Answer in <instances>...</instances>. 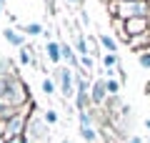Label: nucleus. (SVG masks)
<instances>
[{
	"instance_id": "0eeeda50",
	"label": "nucleus",
	"mask_w": 150,
	"mask_h": 143,
	"mask_svg": "<svg viewBox=\"0 0 150 143\" xmlns=\"http://www.w3.org/2000/svg\"><path fill=\"white\" fill-rule=\"evenodd\" d=\"M123 23H125V35H128V40L150 30V18H133V20H123Z\"/></svg>"
},
{
	"instance_id": "9b49d317",
	"label": "nucleus",
	"mask_w": 150,
	"mask_h": 143,
	"mask_svg": "<svg viewBox=\"0 0 150 143\" xmlns=\"http://www.w3.org/2000/svg\"><path fill=\"white\" fill-rule=\"evenodd\" d=\"M33 58H35V48L33 45H25L18 50V60H20V65H33Z\"/></svg>"
},
{
	"instance_id": "5701e85b",
	"label": "nucleus",
	"mask_w": 150,
	"mask_h": 143,
	"mask_svg": "<svg viewBox=\"0 0 150 143\" xmlns=\"http://www.w3.org/2000/svg\"><path fill=\"white\" fill-rule=\"evenodd\" d=\"M125 143H145V141H143V138H140V136H130V138H128V141H125Z\"/></svg>"
},
{
	"instance_id": "f03ea898",
	"label": "nucleus",
	"mask_w": 150,
	"mask_h": 143,
	"mask_svg": "<svg viewBox=\"0 0 150 143\" xmlns=\"http://www.w3.org/2000/svg\"><path fill=\"white\" fill-rule=\"evenodd\" d=\"M108 13L118 20H133V18H150V3L148 0H133V3H123V0H110L108 3Z\"/></svg>"
},
{
	"instance_id": "4be33fe9",
	"label": "nucleus",
	"mask_w": 150,
	"mask_h": 143,
	"mask_svg": "<svg viewBox=\"0 0 150 143\" xmlns=\"http://www.w3.org/2000/svg\"><path fill=\"white\" fill-rule=\"evenodd\" d=\"M5 143H28L25 136H18V138H5Z\"/></svg>"
},
{
	"instance_id": "7ed1b4c3",
	"label": "nucleus",
	"mask_w": 150,
	"mask_h": 143,
	"mask_svg": "<svg viewBox=\"0 0 150 143\" xmlns=\"http://www.w3.org/2000/svg\"><path fill=\"white\" fill-rule=\"evenodd\" d=\"M53 80L65 101L75 98V70L70 65H58V70H53Z\"/></svg>"
},
{
	"instance_id": "412c9836",
	"label": "nucleus",
	"mask_w": 150,
	"mask_h": 143,
	"mask_svg": "<svg viewBox=\"0 0 150 143\" xmlns=\"http://www.w3.org/2000/svg\"><path fill=\"white\" fill-rule=\"evenodd\" d=\"M78 15H80L83 25H90V15H88V10H85V8H80V10H78Z\"/></svg>"
},
{
	"instance_id": "473e14b6",
	"label": "nucleus",
	"mask_w": 150,
	"mask_h": 143,
	"mask_svg": "<svg viewBox=\"0 0 150 143\" xmlns=\"http://www.w3.org/2000/svg\"><path fill=\"white\" fill-rule=\"evenodd\" d=\"M83 3H85V0H83Z\"/></svg>"
},
{
	"instance_id": "9d476101",
	"label": "nucleus",
	"mask_w": 150,
	"mask_h": 143,
	"mask_svg": "<svg viewBox=\"0 0 150 143\" xmlns=\"http://www.w3.org/2000/svg\"><path fill=\"white\" fill-rule=\"evenodd\" d=\"M98 43L105 48L108 53H115V55H118V40H115L112 35H108V33H100V35H98Z\"/></svg>"
},
{
	"instance_id": "1a4fd4ad",
	"label": "nucleus",
	"mask_w": 150,
	"mask_h": 143,
	"mask_svg": "<svg viewBox=\"0 0 150 143\" xmlns=\"http://www.w3.org/2000/svg\"><path fill=\"white\" fill-rule=\"evenodd\" d=\"M3 38H5V40L10 43L15 50H20V48L28 45V43H25V35H23V33H18L15 28H5V30H3Z\"/></svg>"
},
{
	"instance_id": "bb28decb",
	"label": "nucleus",
	"mask_w": 150,
	"mask_h": 143,
	"mask_svg": "<svg viewBox=\"0 0 150 143\" xmlns=\"http://www.w3.org/2000/svg\"><path fill=\"white\" fill-rule=\"evenodd\" d=\"M145 128H150V118H148V121H145Z\"/></svg>"
},
{
	"instance_id": "2eb2a0df",
	"label": "nucleus",
	"mask_w": 150,
	"mask_h": 143,
	"mask_svg": "<svg viewBox=\"0 0 150 143\" xmlns=\"http://www.w3.org/2000/svg\"><path fill=\"white\" fill-rule=\"evenodd\" d=\"M18 111H20V108H13V106H8V103H0V121H10Z\"/></svg>"
},
{
	"instance_id": "aec40b11",
	"label": "nucleus",
	"mask_w": 150,
	"mask_h": 143,
	"mask_svg": "<svg viewBox=\"0 0 150 143\" xmlns=\"http://www.w3.org/2000/svg\"><path fill=\"white\" fill-rule=\"evenodd\" d=\"M45 123H48V126H55V123H58V111H53V108H50V111H45Z\"/></svg>"
},
{
	"instance_id": "f8f14e48",
	"label": "nucleus",
	"mask_w": 150,
	"mask_h": 143,
	"mask_svg": "<svg viewBox=\"0 0 150 143\" xmlns=\"http://www.w3.org/2000/svg\"><path fill=\"white\" fill-rule=\"evenodd\" d=\"M100 63H103V68H105V70L118 68V65H120V55H115V53H105V55L100 58Z\"/></svg>"
},
{
	"instance_id": "39448f33",
	"label": "nucleus",
	"mask_w": 150,
	"mask_h": 143,
	"mask_svg": "<svg viewBox=\"0 0 150 143\" xmlns=\"http://www.w3.org/2000/svg\"><path fill=\"white\" fill-rule=\"evenodd\" d=\"M33 111H25V108H20V111L15 113V116L10 118V121H5V138H18V136H25V128H28V118H30Z\"/></svg>"
},
{
	"instance_id": "a211bd4d",
	"label": "nucleus",
	"mask_w": 150,
	"mask_h": 143,
	"mask_svg": "<svg viewBox=\"0 0 150 143\" xmlns=\"http://www.w3.org/2000/svg\"><path fill=\"white\" fill-rule=\"evenodd\" d=\"M138 63H140V68H150V48L138 53Z\"/></svg>"
},
{
	"instance_id": "c85d7f7f",
	"label": "nucleus",
	"mask_w": 150,
	"mask_h": 143,
	"mask_svg": "<svg viewBox=\"0 0 150 143\" xmlns=\"http://www.w3.org/2000/svg\"><path fill=\"white\" fill-rule=\"evenodd\" d=\"M60 143H73V141H68V138H65V141H60Z\"/></svg>"
},
{
	"instance_id": "b1692460",
	"label": "nucleus",
	"mask_w": 150,
	"mask_h": 143,
	"mask_svg": "<svg viewBox=\"0 0 150 143\" xmlns=\"http://www.w3.org/2000/svg\"><path fill=\"white\" fill-rule=\"evenodd\" d=\"M0 141H5V121H0Z\"/></svg>"
},
{
	"instance_id": "6ab92c4d",
	"label": "nucleus",
	"mask_w": 150,
	"mask_h": 143,
	"mask_svg": "<svg viewBox=\"0 0 150 143\" xmlns=\"http://www.w3.org/2000/svg\"><path fill=\"white\" fill-rule=\"evenodd\" d=\"M80 68L83 70H93L95 68V58H93V55H83L80 58Z\"/></svg>"
},
{
	"instance_id": "dca6fc26",
	"label": "nucleus",
	"mask_w": 150,
	"mask_h": 143,
	"mask_svg": "<svg viewBox=\"0 0 150 143\" xmlns=\"http://www.w3.org/2000/svg\"><path fill=\"white\" fill-rule=\"evenodd\" d=\"M105 85H108V93L110 95H118L120 88H123V83H120L118 78H105Z\"/></svg>"
},
{
	"instance_id": "2f4dec72",
	"label": "nucleus",
	"mask_w": 150,
	"mask_h": 143,
	"mask_svg": "<svg viewBox=\"0 0 150 143\" xmlns=\"http://www.w3.org/2000/svg\"><path fill=\"white\" fill-rule=\"evenodd\" d=\"M0 143H5V141H0Z\"/></svg>"
},
{
	"instance_id": "ddd939ff",
	"label": "nucleus",
	"mask_w": 150,
	"mask_h": 143,
	"mask_svg": "<svg viewBox=\"0 0 150 143\" xmlns=\"http://www.w3.org/2000/svg\"><path fill=\"white\" fill-rule=\"evenodd\" d=\"M20 30H23V35H33V38H35V35H43L45 28L40 25V23H28V25H23Z\"/></svg>"
},
{
	"instance_id": "a878e982",
	"label": "nucleus",
	"mask_w": 150,
	"mask_h": 143,
	"mask_svg": "<svg viewBox=\"0 0 150 143\" xmlns=\"http://www.w3.org/2000/svg\"><path fill=\"white\" fill-rule=\"evenodd\" d=\"M145 93H148V98H150V80H148V85H145Z\"/></svg>"
},
{
	"instance_id": "f257e3e1",
	"label": "nucleus",
	"mask_w": 150,
	"mask_h": 143,
	"mask_svg": "<svg viewBox=\"0 0 150 143\" xmlns=\"http://www.w3.org/2000/svg\"><path fill=\"white\" fill-rule=\"evenodd\" d=\"M0 103H8L13 108L30 106V93L28 85L23 83V78L13 70V73H0Z\"/></svg>"
},
{
	"instance_id": "423d86ee",
	"label": "nucleus",
	"mask_w": 150,
	"mask_h": 143,
	"mask_svg": "<svg viewBox=\"0 0 150 143\" xmlns=\"http://www.w3.org/2000/svg\"><path fill=\"white\" fill-rule=\"evenodd\" d=\"M110 98V93H108V85H105V78H98L90 83V101L95 108H103L105 106V101Z\"/></svg>"
},
{
	"instance_id": "7c9ffc66",
	"label": "nucleus",
	"mask_w": 150,
	"mask_h": 143,
	"mask_svg": "<svg viewBox=\"0 0 150 143\" xmlns=\"http://www.w3.org/2000/svg\"><path fill=\"white\" fill-rule=\"evenodd\" d=\"M123 3H133V0H123Z\"/></svg>"
},
{
	"instance_id": "4468645a",
	"label": "nucleus",
	"mask_w": 150,
	"mask_h": 143,
	"mask_svg": "<svg viewBox=\"0 0 150 143\" xmlns=\"http://www.w3.org/2000/svg\"><path fill=\"white\" fill-rule=\"evenodd\" d=\"M80 138L85 143H95L98 141V131L93 126H80Z\"/></svg>"
},
{
	"instance_id": "f3484780",
	"label": "nucleus",
	"mask_w": 150,
	"mask_h": 143,
	"mask_svg": "<svg viewBox=\"0 0 150 143\" xmlns=\"http://www.w3.org/2000/svg\"><path fill=\"white\" fill-rule=\"evenodd\" d=\"M40 90H43L45 95H53L55 90H58V85H55V80H53V75H48V78L43 80V85H40Z\"/></svg>"
},
{
	"instance_id": "20e7f679",
	"label": "nucleus",
	"mask_w": 150,
	"mask_h": 143,
	"mask_svg": "<svg viewBox=\"0 0 150 143\" xmlns=\"http://www.w3.org/2000/svg\"><path fill=\"white\" fill-rule=\"evenodd\" d=\"M50 138V126L45 123V118H40L38 113H30L25 128V141L28 143H48Z\"/></svg>"
},
{
	"instance_id": "c756f323",
	"label": "nucleus",
	"mask_w": 150,
	"mask_h": 143,
	"mask_svg": "<svg viewBox=\"0 0 150 143\" xmlns=\"http://www.w3.org/2000/svg\"><path fill=\"white\" fill-rule=\"evenodd\" d=\"M0 5H5V0H0Z\"/></svg>"
},
{
	"instance_id": "393cba45",
	"label": "nucleus",
	"mask_w": 150,
	"mask_h": 143,
	"mask_svg": "<svg viewBox=\"0 0 150 143\" xmlns=\"http://www.w3.org/2000/svg\"><path fill=\"white\" fill-rule=\"evenodd\" d=\"M70 5H83V0H68Z\"/></svg>"
},
{
	"instance_id": "6e6552de",
	"label": "nucleus",
	"mask_w": 150,
	"mask_h": 143,
	"mask_svg": "<svg viewBox=\"0 0 150 143\" xmlns=\"http://www.w3.org/2000/svg\"><path fill=\"white\" fill-rule=\"evenodd\" d=\"M45 58H48L53 65L63 63V50H60V43L58 40H48V43H45Z\"/></svg>"
},
{
	"instance_id": "cd10ccee",
	"label": "nucleus",
	"mask_w": 150,
	"mask_h": 143,
	"mask_svg": "<svg viewBox=\"0 0 150 143\" xmlns=\"http://www.w3.org/2000/svg\"><path fill=\"white\" fill-rule=\"evenodd\" d=\"M3 10H5V5H0V15H3Z\"/></svg>"
}]
</instances>
